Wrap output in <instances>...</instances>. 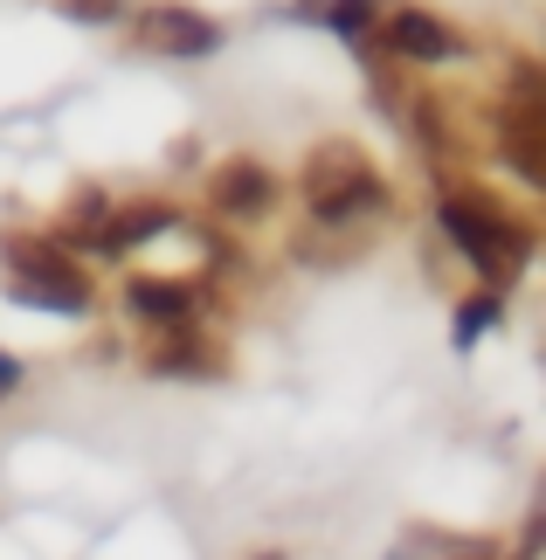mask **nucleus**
<instances>
[{
  "mask_svg": "<svg viewBox=\"0 0 546 560\" xmlns=\"http://www.w3.org/2000/svg\"><path fill=\"white\" fill-rule=\"evenodd\" d=\"M304 201H312L318 222H353V214L387 208V180L367 166L360 145H318L304 160Z\"/></svg>",
  "mask_w": 546,
  "mask_h": 560,
  "instance_id": "nucleus-1",
  "label": "nucleus"
},
{
  "mask_svg": "<svg viewBox=\"0 0 546 560\" xmlns=\"http://www.w3.org/2000/svg\"><path fill=\"white\" fill-rule=\"evenodd\" d=\"M14 256V298L21 305H49V312H91V277H83L62 249L49 243H28V235H14L8 243Z\"/></svg>",
  "mask_w": 546,
  "mask_h": 560,
  "instance_id": "nucleus-2",
  "label": "nucleus"
},
{
  "mask_svg": "<svg viewBox=\"0 0 546 560\" xmlns=\"http://www.w3.org/2000/svg\"><path fill=\"white\" fill-rule=\"evenodd\" d=\"M443 214V229H450V243L471 256L485 277H512V264L526 256L533 243H526V229H512L498 208H485V201H443L435 208Z\"/></svg>",
  "mask_w": 546,
  "mask_h": 560,
  "instance_id": "nucleus-3",
  "label": "nucleus"
},
{
  "mask_svg": "<svg viewBox=\"0 0 546 560\" xmlns=\"http://www.w3.org/2000/svg\"><path fill=\"white\" fill-rule=\"evenodd\" d=\"M139 42L160 49V56H214V49H222V21L181 8V0H166V8L139 14Z\"/></svg>",
  "mask_w": 546,
  "mask_h": 560,
  "instance_id": "nucleus-4",
  "label": "nucleus"
},
{
  "mask_svg": "<svg viewBox=\"0 0 546 560\" xmlns=\"http://www.w3.org/2000/svg\"><path fill=\"white\" fill-rule=\"evenodd\" d=\"M214 208L235 214V222H256V214L277 208V174L256 160H229L222 174H214Z\"/></svg>",
  "mask_w": 546,
  "mask_h": 560,
  "instance_id": "nucleus-5",
  "label": "nucleus"
},
{
  "mask_svg": "<svg viewBox=\"0 0 546 560\" xmlns=\"http://www.w3.org/2000/svg\"><path fill=\"white\" fill-rule=\"evenodd\" d=\"M498 139H506V160L519 180H546V112L533 104H498Z\"/></svg>",
  "mask_w": 546,
  "mask_h": 560,
  "instance_id": "nucleus-6",
  "label": "nucleus"
},
{
  "mask_svg": "<svg viewBox=\"0 0 546 560\" xmlns=\"http://www.w3.org/2000/svg\"><path fill=\"white\" fill-rule=\"evenodd\" d=\"M387 49L408 56V62H450V56H464V42H456L450 21H435L422 8H402L395 21H387Z\"/></svg>",
  "mask_w": 546,
  "mask_h": 560,
  "instance_id": "nucleus-7",
  "label": "nucleus"
},
{
  "mask_svg": "<svg viewBox=\"0 0 546 560\" xmlns=\"http://www.w3.org/2000/svg\"><path fill=\"white\" fill-rule=\"evenodd\" d=\"M125 305H132L146 326H166V332H187V318H194V298L181 284H160V277H139V284L125 291Z\"/></svg>",
  "mask_w": 546,
  "mask_h": 560,
  "instance_id": "nucleus-8",
  "label": "nucleus"
},
{
  "mask_svg": "<svg viewBox=\"0 0 546 560\" xmlns=\"http://www.w3.org/2000/svg\"><path fill=\"white\" fill-rule=\"evenodd\" d=\"M181 214L173 208H160V201H132V208H112V222H104V235H97V249H139L146 235H166Z\"/></svg>",
  "mask_w": 546,
  "mask_h": 560,
  "instance_id": "nucleus-9",
  "label": "nucleus"
},
{
  "mask_svg": "<svg viewBox=\"0 0 546 560\" xmlns=\"http://www.w3.org/2000/svg\"><path fill=\"white\" fill-rule=\"evenodd\" d=\"M298 14H312V21H333L339 35H367V14H374V0H304Z\"/></svg>",
  "mask_w": 546,
  "mask_h": 560,
  "instance_id": "nucleus-10",
  "label": "nucleus"
},
{
  "mask_svg": "<svg viewBox=\"0 0 546 560\" xmlns=\"http://www.w3.org/2000/svg\"><path fill=\"white\" fill-rule=\"evenodd\" d=\"M498 326V291L491 298H471L464 312H456V347H477V332Z\"/></svg>",
  "mask_w": 546,
  "mask_h": 560,
  "instance_id": "nucleus-11",
  "label": "nucleus"
},
{
  "mask_svg": "<svg viewBox=\"0 0 546 560\" xmlns=\"http://www.w3.org/2000/svg\"><path fill=\"white\" fill-rule=\"evenodd\" d=\"M56 8L70 14V21H91V28H97V21H118L125 14V0H56Z\"/></svg>",
  "mask_w": 546,
  "mask_h": 560,
  "instance_id": "nucleus-12",
  "label": "nucleus"
},
{
  "mask_svg": "<svg viewBox=\"0 0 546 560\" xmlns=\"http://www.w3.org/2000/svg\"><path fill=\"white\" fill-rule=\"evenodd\" d=\"M14 387H21V360L0 353V395H14Z\"/></svg>",
  "mask_w": 546,
  "mask_h": 560,
  "instance_id": "nucleus-13",
  "label": "nucleus"
},
{
  "mask_svg": "<svg viewBox=\"0 0 546 560\" xmlns=\"http://www.w3.org/2000/svg\"><path fill=\"white\" fill-rule=\"evenodd\" d=\"M256 560H283V553H256Z\"/></svg>",
  "mask_w": 546,
  "mask_h": 560,
  "instance_id": "nucleus-14",
  "label": "nucleus"
}]
</instances>
